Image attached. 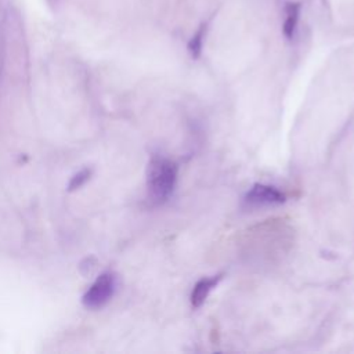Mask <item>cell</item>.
Instances as JSON below:
<instances>
[{
	"instance_id": "obj_1",
	"label": "cell",
	"mask_w": 354,
	"mask_h": 354,
	"mask_svg": "<svg viewBox=\"0 0 354 354\" xmlns=\"http://www.w3.org/2000/svg\"><path fill=\"white\" fill-rule=\"evenodd\" d=\"M178 176L177 165L163 156H152L147 169V188L152 202L162 203L174 191Z\"/></svg>"
},
{
	"instance_id": "obj_2",
	"label": "cell",
	"mask_w": 354,
	"mask_h": 354,
	"mask_svg": "<svg viewBox=\"0 0 354 354\" xmlns=\"http://www.w3.org/2000/svg\"><path fill=\"white\" fill-rule=\"evenodd\" d=\"M115 292V277L111 272H102L88 288L83 296V304L87 308L95 310L104 307Z\"/></svg>"
},
{
	"instance_id": "obj_3",
	"label": "cell",
	"mask_w": 354,
	"mask_h": 354,
	"mask_svg": "<svg viewBox=\"0 0 354 354\" xmlns=\"http://www.w3.org/2000/svg\"><path fill=\"white\" fill-rule=\"evenodd\" d=\"M243 199L249 206H270L283 203L286 201V196L272 185L257 183L252 185Z\"/></svg>"
},
{
	"instance_id": "obj_4",
	"label": "cell",
	"mask_w": 354,
	"mask_h": 354,
	"mask_svg": "<svg viewBox=\"0 0 354 354\" xmlns=\"http://www.w3.org/2000/svg\"><path fill=\"white\" fill-rule=\"evenodd\" d=\"M221 278H223V275H214V277H207V278L199 279L191 292L189 300H191L192 307H195V308L201 307L205 303L209 293L213 290V288H216L217 283L221 281Z\"/></svg>"
},
{
	"instance_id": "obj_5",
	"label": "cell",
	"mask_w": 354,
	"mask_h": 354,
	"mask_svg": "<svg viewBox=\"0 0 354 354\" xmlns=\"http://www.w3.org/2000/svg\"><path fill=\"white\" fill-rule=\"evenodd\" d=\"M299 19V4L296 3H288L286 4V19L283 24V33L288 39L293 37L296 25Z\"/></svg>"
},
{
	"instance_id": "obj_6",
	"label": "cell",
	"mask_w": 354,
	"mask_h": 354,
	"mask_svg": "<svg viewBox=\"0 0 354 354\" xmlns=\"http://www.w3.org/2000/svg\"><path fill=\"white\" fill-rule=\"evenodd\" d=\"M91 173H93L91 169H83V170H80L79 173H76V174L71 178V181H69V184H68V189H69V191H75V189L80 188L82 185H84V184L90 180Z\"/></svg>"
},
{
	"instance_id": "obj_7",
	"label": "cell",
	"mask_w": 354,
	"mask_h": 354,
	"mask_svg": "<svg viewBox=\"0 0 354 354\" xmlns=\"http://www.w3.org/2000/svg\"><path fill=\"white\" fill-rule=\"evenodd\" d=\"M203 30L205 28L201 26V29L192 36V39L188 43V51L194 58H198L202 51V41H203Z\"/></svg>"
}]
</instances>
